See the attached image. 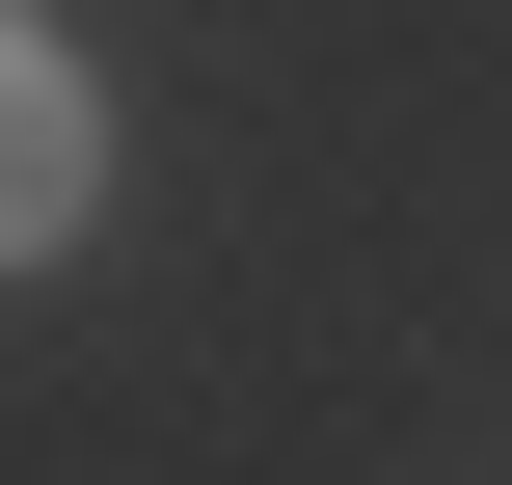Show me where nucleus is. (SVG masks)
<instances>
[{
  "mask_svg": "<svg viewBox=\"0 0 512 485\" xmlns=\"http://www.w3.org/2000/svg\"><path fill=\"white\" fill-rule=\"evenodd\" d=\"M81 216H108V81H81V27L0 0V270H54Z\"/></svg>",
  "mask_w": 512,
  "mask_h": 485,
  "instance_id": "1",
  "label": "nucleus"
}]
</instances>
